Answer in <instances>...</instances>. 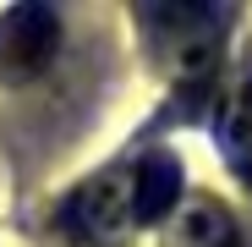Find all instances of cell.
<instances>
[{
    "mask_svg": "<svg viewBox=\"0 0 252 247\" xmlns=\"http://www.w3.org/2000/svg\"><path fill=\"white\" fill-rule=\"evenodd\" d=\"M132 171H104L88 187H77L61 203V231L71 242H115L121 231H132Z\"/></svg>",
    "mask_w": 252,
    "mask_h": 247,
    "instance_id": "1",
    "label": "cell"
},
{
    "mask_svg": "<svg viewBox=\"0 0 252 247\" xmlns=\"http://www.w3.org/2000/svg\"><path fill=\"white\" fill-rule=\"evenodd\" d=\"M55 55V17L38 6H17L0 17V77H33Z\"/></svg>",
    "mask_w": 252,
    "mask_h": 247,
    "instance_id": "2",
    "label": "cell"
},
{
    "mask_svg": "<svg viewBox=\"0 0 252 247\" xmlns=\"http://www.w3.org/2000/svg\"><path fill=\"white\" fill-rule=\"evenodd\" d=\"M220 154L225 165L252 187V66L225 88V105H220Z\"/></svg>",
    "mask_w": 252,
    "mask_h": 247,
    "instance_id": "3",
    "label": "cell"
},
{
    "mask_svg": "<svg viewBox=\"0 0 252 247\" xmlns=\"http://www.w3.org/2000/svg\"><path fill=\"white\" fill-rule=\"evenodd\" d=\"M181 192V165L176 159H164V154H148L132 165V214L137 225L159 220V214H170V203Z\"/></svg>",
    "mask_w": 252,
    "mask_h": 247,
    "instance_id": "4",
    "label": "cell"
},
{
    "mask_svg": "<svg viewBox=\"0 0 252 247\" xmlns=\"http://www.w3.org/2000/svg\"><path fill=\"white\" fill-rule=\"evenodd\" d=\"M170 247H241V231L225 209H214V203H192V209L176 220V236Z\"/></svg>",
    "mask_w": 252,
    "mask_h": 247,
    "instance_id": "5",
    "label": "cell"
}]
</instances>
